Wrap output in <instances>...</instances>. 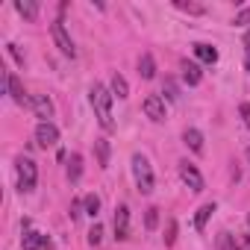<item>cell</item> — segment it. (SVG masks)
I'll return each instance as SVG.
<instances>
[{
  "mask_svg": "<svg viewBox=\"0 0 250 250\" xmlns=\"http://www.w3.org/2000/svg\"><path fill=\"white\" fill-rule=\"evenodd\" d=\"M112 94L121 97V100L130 97V85H127V80H124L121 74H112Z\"/></svg>",
  "mask_w": 250,
  "mask_h": 250,
  "instance_id": "cell-18",
  "label": "cell"
},
{
  "mask_svg": "<svg viewBox=\"0 0 250 250\" xmlns=\"http://www.w3.org/2000/svg\"><path fill=\"white\" fill-rule=\"evenodd\" d=\"M133 180H136V186H139V191L142 194H150L153 191V168H150V162H147V156H142V153H133Z\"/></svg>",
  "mask_w": 250,
  "mask_h": 250,
  "instance_id": "cell-2",
  "label": "cell"
},
{
  "mask_svg": "<svg viewBox=\"0 0 250 250\" xmlns=\"http://www.w3.org/2000/svg\"><path fill=\"white\" fill-rule=\"evenodd\" d=\"M50 33H53V42H56V47L65 53V56H77V47H74V42H71V36H68V30H65V21L62 18H56L53 24H50Z\"/></svg>",
  "mask_w": 250,
  "mask_h": 250,
  "instance_id": "cell-4",
  "label": "cell"
},
{
  "mask_svg": "<svg viewBox=\"0 0 250 250\" xmlns=\"http://www.w3.org/2000/svg\"><path fill=\"white\" fill-rule=\"evenodd\" d=\"M100 241H103V227L94 224V227L88 229V244H100Z\"/></svg>",
  "mask_w": 250,
  "mask_h": 250,
  "instance_id": "cell-24",
  "label": "cell"
},
{
  "mask_svg": "<svg viewBox=\"0 0 250 250\" xmlns=\"http://www.w3.org/2000/svg\"><path fill=\"white\" fill-rule=\"evenodd\" d=\"M139 74H142L145 80H153V77H156V62H153L150 53H142V59H139Z\"/></svg>",
  "mask_w": 250,
  "mask_h": 250,
  "instance_id": "cell-17",
  "label": "cell"
},
{
  "mask_svg": "<svg viewBox=\"0 0 250 250\" xmlns=\"http://www.w3.org/2000/svg\"><path fill=\"white\" fill-rule=\"evenodd\" d=\"M183 139H186V145L194 150V153H203V133L200 130H194V127H188L186 133H183Z\"/></svg>",
  "mask_w": 250,
  "mask_h": 250,
  "instance_id": "cell-15",
  "label": "cell"
},
{
  "mask_svg": "<svg viewBox=\"0 0 250 250\" xmlns=\"http://www.w3.org/2000/svg\"><path fill=\"white\" fill-rule=\"evenodd\" d=\"M174 6L183 9V12H191V15H203V6H194V3H183V0H177Z\"/></svg>",
  "mask_w": 250,
  "mask_h": 250,
  "instance_id": "cell-25",
  "label": "cell"
},
{
  "mask_svg": "<svg viewBox=\"0 0 250 250\" xmlns=\"http://www.w3.org/2000/svg\"><path fill=\"white\" fill-rule=\"evenodd\" d=\"M212 212H215V203H203V206L197 209V215H194V229H197V232L206 229V221L212 218Z\"/></svg>",
  "mask_w": 250,
  "mask_h": 250,
  "instance_id": "cell-16",
  "label": "cell"
},
{
  "mask_svg": "<svg viewBox=\"0 0 250 250\" xmlns=\"http://www.w3.org/2000/svg\"><path fill=\"white\" fill-rule=\"evenodd\" d=\"M180 177H183V183L191 188V191H203V177H200V171L191 165V162H180Z\"/></svg>",
  "mask_w": 250,
  "mask_h": 250,
  "instance_id": "cell-7",
  "label": "cell"
},
{
  "mask_svg": "<svg viewBox=\"0 0 250 250\" xmlns=\"http://www.w3.org/2000/svg\"><path fill=\"white\" fill-rule=\"evenodd\" d=\"M177 241V221H168L165 227V244H174Z\"/></svg>",
  "mask_w": 250,
  "mask_h": 250,
  "instance_id": "cell-26",
  "label": "cell"
},
{
  "mask_svg": "<svg viewBox=\"0 0 250 250\" xmlns=\"http://www.w3.org/2000/svg\"><path fill=\"white\" fill-rule=\"evenodd\" d=\"M142 109H145V115H147L150 121H156V124L165 121V100H162L159 94H147L145 103H142Z\"/></svg>",
  "mask_w": 250,
  "mask_h": 250,
  "instance_id": "cell-6",
  "label": "cell"
},
{
  "mask_svg": "<svg viewBox=\"0 0 250 250\" xmlns=\"http://www.w3.org/2000/svg\"><path fill=\"white\" fill-rule=\"evenodd\" d=\"M244 47H247V50H250V30H247V33H244Z\"/></svg>",
  "mask_w": 250,
  "mask_h": 250,
  "instance_id": "cell-33",
  "label": "cell"
},
{
  "mask_svg": "<svg viewBox=\"0 0 250 250\" xmlns=\"http://www.w3.org/2000/svg\"><path fill=\"white\" fill-rule=\"evenodd\" d=\"M200 77H203V71H200V65L197 62H183V80L188 83V85H197L200 83Z\"/></svg>",
  "mask_w": 250,
  "mask_h": 250,
  "instance_id": "cell-13",
  "label": "cell"
},
{
  "mask_svg": "<svg viewBox=\"0 0 250 250\" xmlns=\"http://www.w3.org/2000/svg\"><path fill=\"white\" fill-rule=\"evenodd\" d=\"M241 250H250V235H244V241H241Z\"/></svg>",
  "mask_w": 250,
  "mask_h": 250,
  "instance_id": "cell-32",
  "label": "cell"
},
{
  "mask_svg": "<svg viewBox=\"0 0 250 250\" xmlns=\"http://www.w3.org/2000/svg\"><path fill=\"white\" fill-rule=\"evenodd\" d=\"M15 9H18V15L27 18V21H36V18H39V3H33V0H15Z\"/></svg>",
  "mask_w": 250,
  "mask_h": 250,
  "instance_id": "cell-12",
  "label": "cell"
},
{
  "mask_svg": "<svg viewBox=\"0 0 250 250\" xmlns=\"http://www.w3.org/2000/svg\"><path fill=\"white\" fill-rule=\"evenodd\" d=\"M36 145L44 147V150L59 145V130H56L53 121H39V127H36Z\"/></svg>",
  "mask_w": 250,
  "mask_h": 250,
  "instance_id": "cell-5",
  "label": "cell"
},
{
  "mask_svg": "<svg viewBox=\"0 0 250 250\" xmlns=\"http://www.w3.org/2000/svg\"><path fill=\"white\" fill-rule=\"evenodd\" d=\"M21 244H24V250H50L53 247V241L44 232H24Z\"/></svg>",
  "mask_w": 250,
  "mask_h": 250,
  "instance_id": "cell-10",
  "label": "cell"
},
{
  "mask_svg": "<svg viewBox=\"0 0 250 250\" xmlns=\"http://www.w3.org/2000/svg\"><path fill=\"white\" fill-rule=\"evenodd\" d=\"M6 88H9V94H12V100L15 103H30V97H27V91H24V83L15 77V74H6Z\"/></svg>",
  "mask_w": 250,
  "mask_h": 250,
  "instance_id": "cell-11",
  "label": "cell"
},
{
  "mask_svg": "<svg viewBox=\"0 0 250 250\" xmlns=\"http://www.w3.org/2000/svg\"><path fill=\"white\" fill-rule=\"evenodd\" d=\"M194 56H197L200 62H206V65H215V62H218V50H215L212 44H194Z\"/></svg>",
  "mask_w": 250,
  "mask_h": 250,
  "instance_id": "cell-14",
  "label": "cell"
},
{
  "mask_svg": "<svg viewBox=\"0 0 250 250\" xmlns=\"http://www.w3.org/2000/svg\"><path fill=\"white\" fill-rule=\"evenodd\" d=\"M156 224H159V209H156V206H150V209H147V215H145V227H147V229H156Z\"/></svg>",
  "mask_w": 250,
  "mask_h": 250,
  "instance_id": "cell-23",
  "label": "cell"
},
{
  "mask_svg": "<svg viewBox=\"0 0 250 250\" xmlns=\"http://www.w3.org/2000/svg\"><path fill=\"white\" fill-rule=\"evenodd\" d=\"M218 250H238V244H235V238L229 232H221L218 235Z\"/></svg>",
  "mask_w": 250,
  "mask_h": 250,
  "instance_id": "cell-22",
  "label": "cell"
},
{
  "mask_svg": "<svg viewBox=\"0 0 250 250\" xmlns=\"http://www.w3.org/2000/svg\"><path fill=\"white\" fill-rule=\"evenodd\" d=\"M247 162H250V150H247Z\"/></svg>",
  "mask_w": 250,
  "mask_h": 250,
  "instance_id": "cell-35",
  "label": "cell"
},
{
  "mask_svg": "<svg viewBox=\"0 0 250 250\" xmlns=\"http://www.w3.org/2000/svg\"><path fill=\"white\" fill-rule=\"evenodd\" d=\"M80 177H83V156L80 153H71V159H68V180L77 183Z\"/></svg>",
  "mask_w": 250,
  "mask_h": 250,
  "instance_id": "cell-19",
  "label": "cell"
},
{
  "mask_svg": "<svg viewBox=\"0 0 250 250\" xmlns=\"http://www.w3.org/2000/svg\"><path fill=\"white\" fill-rule=\"evenodd\" d=\"M247 21H250V6H247V9H241V12L235 15V27H244Z\"/></svg>",
  "mask_w": 250,
  "mask_h": 250,
  "instance_id": "cell-28",
  "label": "cell"
},
{
  "mask_svg": "<svg viewBox=\"0 0 250 250\" xmlns=\"http://www.w3.org/2000/svg\"><path fill=\"white\" fill-rule=\"evenodd\" d=\"M83 206H85V212H88L91 218H97V212H100V197H97V194H85Z\"/></svg>",
  "mask_w": 250,
  "mask_h": 250,
  "instance_id": "cell-21",
  "label": "cell"
},
{
  "mask_svg": "<svg viewBox=\"0 0 250 250\" xmlns=\"http://www.w3.org/2000/svg\"><path fill=\"white\" fill-rule=\"evenodd\" d=\"M15 171H18V188H21L24 194H30V191L36 188V183H39V168H36V162H33L30 156H18Z\"/></svg>",
  "mask_w": 250,
  "mask_h": 250,
  "instance_id": "cell-3",
  "label": "cell"
},
{
  "mask_svg": "<svg viewBox=\"0 0 250 250\" xmlns=\"http://www.w3.org/2000/svg\"><path fill=\"white\" fill-rule=\"evenodd\" d=\"M68 215H71V221H77V218L83 215V203H80V200H71V212H68Z\"/></svg>",
  "mask_w": 250,
  "mask_h": 250,
  "instance_id": "cell-27",
  "label": "cell"
},
{
  "mask_svg": "<svg viewBox=\"0 0 250 250\" xmlns=\"http://www.w3.org/2000/svg\"><path fill=\"white\" fill-rule=\"evenodd\" d=\"M27 106H30L42 121H50V118H53V103H50V97H44V94H33Z\"/></svg>",
  "mask_w": 250,
  "mask_h": 250,
  "instance_id": "cell-9",
  "label": "cell"
},
{
  "mask_svg": "<svg viewBox=\"0 0 250 250\" xmlns=\"http://www.w3.org/2000/svg\"><path fill=\"white\" fill-rule=\"evenodd\" d=\"M238 112H241V121L247 124V130H250V103H241V109H238Z\"/></svg>",
  "mask_w": 250,
  "mask_h": 250,
  "instance_id": "cell-30",
  "label": "cell"
},
{
  "mask_svg": "<svg viewBox=\"0 0 250 250\" xmlns=\"http://www.w3.org/2000/svg\"><path fill=\"white\" fill-rule=\"evenodd\" d=\"M88 97H91V106H94L97 124H100L106 133H112V130H115V118H112V97H115V94H112L106 85L94 83V85H91V91H88Z\"/></svg>",
  "mask_w": 250,
  "mask_h": 250,
  "instance_id": "cell-1",
  "label": "cell"
},
{
  "mask_svg": "<svg viewBox=\"0 0 250 250\" xmlns=\"http://www.w3.org/2000/svg\"><path fill=\"white\" fill-rule=\"evenodd\" d=\"M244 68H247V74H250V50H247V59H244Z\"/></svg>",
  "mask_w": 250,
  "mask_h": 250,
  "instance_id": "cell-34",
  "label": "cell"
},
{
  "mask_svg": "<svg viewBox=\"0 0 250 250\" xmlns=\"http://www.w3.org/2000/svg\"><path fill=\"white\" fill-rule=\"evenodd\" d=\"M94 147H97V162H100V168H109V142H106V139H97Z\"/></svg>",
  "mask_w": 250,
  "mask_h": 250,
  "instance_id": "cell-20",
  "label": "cell"
},
{
  "mask_svg": "<svg viewBox=\"0 0 250 250\" xmlns=\"http://www.w3.org/2000/svg\"><path fill=\"white\" fill-rule=\"evenodd\" d=\"M9 53H12V56H15V59H18V62H21V65H24V56H21V53H18V47H15V44H9Z\"/></svg>",
  "mask_w": 250,
  "mask_h": 250,
  "instance_id": "cell-31",
  "label": "cell"
},
{
  "mask_svg": "<svg viewBox=\"0 0 250 250\" xmlns=\"http://www.w3.org/2000/svg\"><path fill=\"white\" fill-rule=\"evenodd\" d=\"M127 235H130V209L121 203V206L115 209V238L124 241Z\"/></svg>",
  "mask_w": 250,
  "mask_h": 250,
  "instance_id": "cell-8",
  "label": "cell"
},
{
  "mask_svg": "<svg viewBox=\"0 0 250 250\" xmlns=\"http://www.w3.org/2000/svg\"><path fill=\"white\" fill-rule=\"evenodd\" d=\"M165 91H168V94H165V97H168V100H177V97H180V91H177V85H174V83H171V80H168V83H165Z\"/></svg>",
  "mask_w": 250,
  "mask_h": 250,
  "instance_id": "cell-29",
  "label": "cell"
}]
</instances>
